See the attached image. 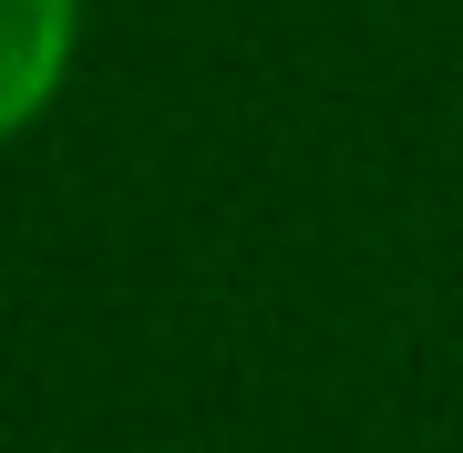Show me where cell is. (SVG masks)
<instances>
[{
    "label": "cell",
    "instance_id": "1",
    "mask_svg": "<svg viewBox=\"0 0 463 453\" xmlns=\"http://www.w3.org/2000/svg\"><path fill=\"white\" fill-rule=\"evenodd\" d=\"M72 62V0H0V145L62 93Z\"/></svg>",
    "mask_w": 463,
    "mask_h": 453
}]
</instances>
